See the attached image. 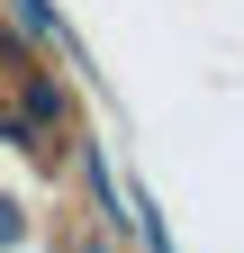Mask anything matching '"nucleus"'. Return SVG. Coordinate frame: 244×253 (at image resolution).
I'll use <instances>...</instances> for the list:
<instances>
[{
	"label": "nucleus",
	"mask_w": 244,
	"mask_h": 253,
	"mask_svg": "<svg viewBox=\"0 0 244 253\" xmlns=\"http://www.w3.org/2000/svg\"><path fill=\"white\" fill-rule=\"evenodd\" d=\"M9 235H18V217H9V199H0V244H9Z\"/></svg>",
	"instance_id": "obj_1"
}]
</instances>
